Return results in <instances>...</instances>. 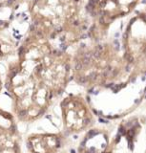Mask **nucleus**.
Here are the masks:
<instances>
[{
  "label": "nucleus",
  "mask_w": 146,
  "mask_h": 153,
  "mask_svg": "<svg viewBox=\"0 0 146 153\" xmlns=\"http://www.w3.org/2000/svg\"><path fill=\"white\" fill-rule=\"evenodd\" d=\"M6 87L18 121L32 123L49 109L55 97L46 87L38 69H15L7 76Z\"/></svg>",
  "instance_id": "1"
},
{
  "label": "nucleus",
  "mask_w": 146,
  "mask_h": 153,
  "mask_svg": "<svg viewBox=\"0 0 146 153\" xmlns=\"http://www.w3.org/2000/svg\"><path fill=\"white\" fill-rule=\"evenodd\" d=\"M63 129L67 134L85 132L95 126L96 117L85 98L80 94H70L60 102Z\"/></svg>",
  "instance_id": "2"
},
{
  "label": "nucleus",
  "mask_w": 146,
  "mask_h": 153,
  "mask_svg": "<svg viewBox=\"0 0 146 153\" xmlns=\"http://www.w3.org/2000/svg\"><path fill=\"white\" fill-rule=\"evenodd\" d=\"M125 60L136 70L143 71L146 66V14L132 20L124 39Z\"/></svg>",
  "instance_id": "3"
},
{
  "label": "nucleus",
  "mask_w": 146,
  "mask_h": 153,
  "mask_svg": "<svg viewBox=\"0 0 146 153\" xmlns=\"http://www.w3.org/2000/svg\"><path fill=\"white\" fill-rule=\"evenodd\" d=\"M65 141L62 132L31 134L27 138V147L31 153H58Z\"/></svg>",
  "instance_id": "4"
},
{
  "label": "nucleus",
  "mask_w": 146,
  "mask_h": 153,
  "mask_svg": "<svg viewBox=\"0 0 146 153\" xmlns=\"http://www.w3.org/2000/svg\"><path fill=\"white\" fill-rule=\"evenodd\" d=\"M0 153H21L15 119L0 110Z\"/></svg>",
  "instance_id": "5"
},
{
  "label": "nucleus",
  "mask_w": 146,
  "mask_h": 153,
  "mask_svg": "<svg viewBox=\"0 0 146 153\" xmlns=\"http://www.w3.org/2000/svg\"><path fill=\"white\" fill-rule=\"evenodd\" d=\"M139 128V123H127V127L119 131L117 136L109 143L105 153H134L136 137Z\"/></svg>",
  "instance_id": "6"
},
{
  "label": "nucleus",
  "mask_w": 146,
  "mask_h": 153,
  "mask_svg": "<svg viewBox=\"0 0 146 153\" xmlns=\"http://www.w3.org/2000/svg\"><path fill=\"white\" fill-rule=\"evenodd\" d=\"M2 90V81H1V79H0V92H1Z\"/></svg>",
  "instance_id": "7"
}]
</instances>
